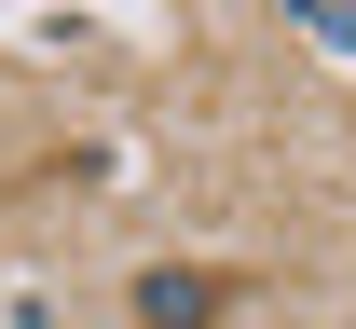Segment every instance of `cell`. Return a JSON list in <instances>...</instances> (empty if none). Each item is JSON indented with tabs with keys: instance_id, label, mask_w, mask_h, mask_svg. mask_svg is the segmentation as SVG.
<instances>
[{
	"instance_id": "cell-1",
	"label": "cell",
	"mask_w": 356,
	"mask_h": 329,
	"mask_svg": "<svg viewBox=\"0 0 356 329\" xmlns=\"http://www.w3.org/2000/svg\"><path fill=\"white\" fill-rule=\"evenodd\" d=\"M261 275H233V261H151L137 275V329H220Z\"/></svg>"
}]
</instances>
